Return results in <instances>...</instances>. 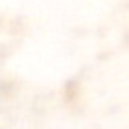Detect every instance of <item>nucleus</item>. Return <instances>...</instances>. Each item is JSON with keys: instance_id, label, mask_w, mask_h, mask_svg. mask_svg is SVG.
Masks as SVG:
<instances>
[]
</instances>
